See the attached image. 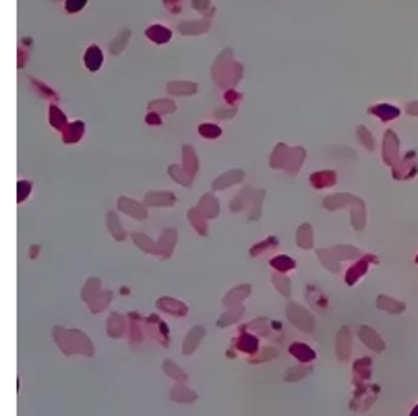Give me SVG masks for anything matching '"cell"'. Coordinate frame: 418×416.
I'll use <instances>...</instances> for the list:
<instances>
[{
  "mask_svg": "<svg viewBox=\"0 0 418 416\" xmlns=\"http://www.w3.org/2000/svg\"><path fill=\"white\" fill-rule=\"evenodd\" d=\"M416 263H418V257H416Z\"/></svg>",
  "mask_w": 418,
  "mask_h": 416,
  "instance_id": "2e32d148",
  "label": "cell"
},
{
  "mask_svg": "<svg viewBox=\"0 0 418 416\" xmlns=\"http://www.w3.org/2000/svg\"><path fill=\"white\" fill-rule=\"evenodd\" d=\"M271 265H273L277 271H290L296 263L290 259V257H275V259H271Z\"/></svg>",
  "mask_w": 418,
  "mask_h": 416,
  "instance_id": "30bf717a",
  "label": "cell"
},
{
  "mask_svg": "<svg viewBox=\"0 0 418 416\" xmlns=\"http://www.w3.org/2000/svg\"><path fill=\"white\" fill-rule=\"evenodd\" d=\"M199 133L205 137V139H217L219 137V126H215V124H201L199 126Z\"/></svg>",
  "mask_w": 418,
  "mask_h": 416,
  "instance_id": "8fae6325",
  "label": "cell"
},
{
  "mask_svg": "<svg viewBox=\"0 0 418 416\" xmlns=\"http://www.w3.org/2000/svg\"><path fill=\"white\" fill-rule=\"evenodd\" d=\"M83 131H85V124H83V122H75V124H71V126H66L64 133H62L64 143H75V141H79V139L83 137Z\"/></svg>",
  "mask_w": 418,
  "mask_h": 416,
  "instance_id": "5b68a950",
  "label": "cell"
},
{
  "mask_svg": "<svg viewBox=\"0 0 418 416\" xmlns=\"http://www.w3.org/2000/svg\"><path fill=\"white\" fill-rule=\"evenodd\" d=\"M145 33H147V38L152 40V42H156V44H166V42H170V38H172L170 29L164 27V25H152V27H147Z\"/></svg>",
  "mask_w": 418,
  "mask_h": 416,
  "instance_id": "3957f363",
  "label": "cell"
},
{
  "mask_svg": "<svg viewBox=\"0 0 418 416\" xmlns=\"http://www.w3.org/2000/svg\"><path fill=\"white\" fill-rule=\"evenodd\" d=\"M147 120L152 122V124H159V118L156 116V114H149V116H147Z\"/></svg>",
  "mask_w": 418,
  "mask_h": 416,
  "instance_id": "5bb4252c",
  "label": "cell"
},
{
  "mask_svg": "<svg viewBox=\"0 0 418 416\" xmlns=\"http://www.w3.org/2000/svg\"><path fill=\"white\" fill-rule=\"evenodd\" d=\"M50 122H52V126H56V129H62V131L66 129V116L56 106L50 108Z\"/></svg>",
  "mask_w": 418,
  "mask_h": 416,
  "instance_id": "9c48e42d",
  "label": "cell"
},
{
  "mask_svg": "<svg viewBox=\"0 0 418 416\" xmlns=\"http://www.w3.org/2000/svg\"><path fill=\"white\" fill-rule=\"evenodd\" d=\"M102 62H104V54L100 50V46H89L87 52H85V66L91 73H96L102 66Z\"/></svg>",
  "mask_w": 418,
  "mask_h": 416,
  "instance_id": "6da1fadb",
  "label": "cell"
},
{
  "mask_svg": "<svg viewBox=\"0 0 418 416\" xmlns=\"http://www.w3.org/2000/svg\"><path fill=\"white\" fill-rule=\"evenodd\" d=\"M368 261H375V257H368V259H365V261H358L354 267L346 273V282H348V284H354V282L358 280V275H363V273L366 271V267H368L366 263H368Z\"/></svg>",
  "mask_w": 418,
  "mask_h": 416,
  "instance_id": "ba28073f",
  "label": "cell"
},
{
  "mask_svg": "<svg viewBox=\"0 0 418 416\" xmlns=\"http://www.w3.org/2000/svg\"><path fill=\"white\" fill-rule=\"evenodd\" d=\"M257 348H259V340L255 336H251V333H242V336L238 338V350L240 352L253 354V352H257Z\"/></svg>",
  "mask_w": 418,
  "mask_h": 416,
  "instance_id": "8992f818",
  "label": "cell"
},
{
  "mask_svg": "<svg viewBox=\"0 0 418 416\" xmlns=\"http://www.w3.org/2000/svg\"><path fill=\"white\" fill-rule=\"evenodd\" d=\"M368 112L375 114V116H379L381 120H391V118H398L400 116V110L393 108V106H387V104H379V106H373Z\"/></svg>",
  "mask_w": 418,
  "mask_h": 416,
  "instance_id": "277c9868",
  "label": "cell"
},
{
  "mask_svg": "<svg viewBox=\"0 0 418 416\" xmlns=\"http://www.w3.org/2000/svg\"><path fill=\"white\" fill-rule=\"evenodd\" d=\"M85 4H87V0H66L64 6H66L68 13H77V10H81Z\"/></svg>",
  "mask_w": 418,
  "mask_h": 416,
  "instance_id": "4fadbf2b",
  "label": "cell"
},
{
  "mask_svg": "<svg viewBox=\"0 0 418 416\" xmlns=\"http://www.w3.org/2000/svg\"><path fill=\"white\" fill-rule=\"evenodd\" d=\"M311 182H313V187H317V189L331 187V184L335 182V174L333 172H319V174L311 176Z\"/></svg>",
  "mask_w": 418,
  "mask_h": 416,
  "instance_id": "52a82bcc",
  "label": "cell"
},
{
  "mask_svg": "<svg viewBox=\"0 0 418 416\" xmlns=\"http://www.w3.org/2000/svg\"><path fill=\"white\" fill-rule=\"evenodd\" d=\"M17 191H19V193H17V201H23V199L27 197V193L31 191V182L21 180V182L17 184Z\"/></svg>",
  "mask_w": 418,
  "mask_h": 416,
  "instance_id": "7c38bea8",
  "label": "cell"
},
{
  "mask_svg": "<svg viewBox=\"0 0 418 416\" xmlns=\"http://www.w3.org/2000/svg\"><path fill=\"white\" fill-rule=\"evenodd\" d=\"M412 414H414V416H418V408H414V410H412Z\"/></svg>",
  "mask_w": 418,
  "mask_h": 416,
  "instance_id": "9a60e30c",
  "label": "cell"
},
{
  "mask_svg": "<svg viewBox=\"0 0 418 416\" xmlns=\"http://www.w3.org/2000/svg\"><path fill=\"white\" fill-rule=\"evenodd\" d=\"M290 354H292L294 358H298L300 363H311V361H315V356H317L315 350L309 348L307 344H300V342L290 346Z\"/></svg>",
  "mask_w": 418,
  "mask_h": 416,
  "instance_id": "7a4b0ae2",
  "label": "cell"
}]
</instances>
